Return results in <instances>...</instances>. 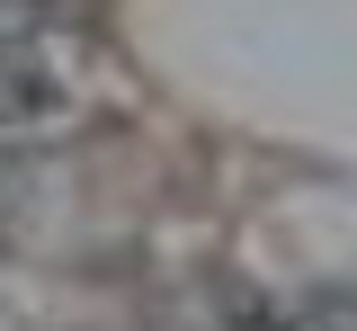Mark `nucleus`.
Returning a JSON list of instances; mask_svg holds the SVG:
<instances>
[{
    "label": "nucleus",
    "instance_id": "nucleus-1",
    "mask_svg": "<svg viewBox=\"0 0 357 331\" xmlns=\"http://www.w3.org/2000/svg\"><path fill=\"white\" fill-rule=\"evenodd\" d=\"M72 72H63V54L36 45V36H0V135H54V126H72Z\"/></svg>",
    "mask_w": 357,
    "mask_h": 331
},
{
    "label": "nucleus",
    "instance_id": "nucleus-2",
    "mask_svg": "<svg viewBox=\"0 0 357 331\" xmlns=\"http://www.w3.org/2000/svg\"><path fill=\"white\" fill-rule=\"evenodd\" d=\"M268 331H295V323H268Z\"/></svg>",
    "mask_w": 357,
    "mask_h": 331
}]
</instances>
